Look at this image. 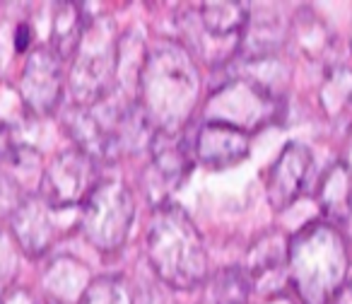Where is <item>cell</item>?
Returning a JSON list of instances; mask_svg holds the SVG:
<instances>
[{
	"label": "cell",
	"instance_id": "cell-1",
	"mask_svg": "<svg viewBox=\"0 0 352 304\" xmlns=\"http://www.w3.org/2000/svg\"><path fill=\"white\" fill-rule=\"evenodd\" d=\"M201 97L196 58L182 41L157 36L147 46L138 85V104L157 133L176 135L191 121Z\"/></svg>",
	"mask_w": 352,
	"mask_h": 304
},
{
	"label": "cell",
	"instance_id": "cell-2",
	"mask_svg": "<svg viewBox=\"0 0 352 304\" xmlns=\"http://www.w3.org/2000/svg\"><path fill=\"white\" fill-rule=\"evenodd\" d=\"M65 128L78 150L94 162H118L150 150L155 128L142 113L140 104L113 89L109 97L89 107H73L65 116Z\"/></svg>",
	"mask_w": 352,
	"mask_h": 304
},
{
	"label": "cell",
	"instance_id": "cell-3",
	"mask_svg": "<svg viewBox=\"0 0 352 304\" xmlns=\"http://www.w3.org/2000/svg\"><path fill=\"white\" fill-rule=\"evenodd\" d=\"M287 278L302 304H336L350 278V251L342 232L316 220L292 235Z\"/></svg>",
	"mask_w": 352,
	"mask_h": 304
},
{
	"label": "cell",
	"instance_id": "cell-4",
	"mask_svg": "<svg viewBox=\"0 0 352 304\" xmlns=\"http://www.w3.org/2000/svg\"><path fill=\"white\" fill-rule=\"evenodd\" d=\"M147 261L171 290H196L208 278V251L196 222L176 203L155 208L145 235Z\"/></svg>",
	"mask_w": 352,
	"mask_h": 304
},
{
	"label": "cell",
	"instance_id": "cell-5",
	"mask_svg": "<svg viewBox=\"0 0 352 304\" xmlns=\"http://www.w3.org/2000/svg\"><path fill=\"white\" fill-rule=\"evenodd\" d=\"M118 44L121 32L113 17L99 15L87 22L68 73V87L75 107L97 104L116 89Z\"/></svg>",
	"mask_w": 352,
	"mask_h": 304
},
{
	"label": "cell",
	"instance_id": "cell-6",
	"mask_svg": "<svg viewBox=\"0 0 352 304\" xmlns=\"http://www.w3.org/2000/svg\"><path fill=\"white\" fill-rule=\"evenodd\" d=\"M135 201L121 179H99L80 210L82 237L102 254H116L131 235Z\"/></svg>",
	"mask_w": 352,
	"mask_h": 304
},
{
	"label": "cell",
	"instance_id": "cell-7",
	"mask_svg": "<svg viewBox=\"0 0 352 304\" xmlns=\"http://www.w3.org/2000/svg\"><path fill=\"white\" fill-rule=\"evenodd\" d=\"M278 109L280 97L256 85L254 80L239 75L230 83H222L208 97L206 109H203V121L227 123V126L251 135V131H258V128L273 123Z\"/></svg>",
	"mask_w": 352,
	"mask_h": 304
},
{
	"label": "cell",
	"instance_id": "cell-8",
	"mask_svg": "<svg viewBox=\"0 0 352 304\" xmlns=\"http://www.w3.org/2000/svg\"><path fill=\"white\" fill-rule=\"evenodd\" d=\"M97 184V162L78 147H70L54 155L51 162L44 164L39 196L54 210H70L75 206H82Z\"/></svg>",
	"mask_w": 352,
	"mask_h": 304
},
{
	"label": "cell",
	"instance_id": "cell-9",
	"mask_svg": "<svg viewBox=\"0 0 352 304\" xmlns=\"http://www.w3.org/2000/svg\"><path fill=\"white\" fill-rule=\"evenodd\" d=\"M196 164V155L188 150L184 138L155 133V140L150 145V162L142 169V193L155 208H162L171 203L179 188L191 174Z\"/></svg>",
	"mask_w": 352,
	"mask_h": 304
},
{
	"label": "cell",
	"instance_id": "cell-10",
	"mask_svg": "<svg viewBox=\"0 0 352 304\" xmlns=\"http://www.w3.org/2000/svg\"><path fill=\"white\" fill-rule=\"evenodd\" d=\"M63 63L65 61L49 44L36 46L27 54L17 89L32 116H49L58 109L65 85Z\"/></svg>",
	"mask_w": 352,
	"mask_h": 304
},
{
	"label": "cell",
	"instance_id": "cell-11",
	"mask_svg": "<svg viewBox=\"0 0 352 304\" xmlns=\"http://www.w3.org/2000/svg\"><path fill=\"white\" fill-rule=\"evenodd\" d=\"M56 213L60 210H54L39 193L22 201L10 213V235L22 254L30 259H41L56 244L60 232Z\"/></svg>",
	"mask_w": 352,
	"mask_h": 304
},
{
	"label": "cell",
	"instance_id": "cell-12",
	"mask_svg": "<svg viewBox=\"0 0 352 304\" xmlns=\"http://www.w3.org/2000/svg\"><path fill=\"white\" fill-rule=\"evenodd\" d=\"M314 167V155L304 142H287L280 150L265 182V193L273 210H287L307 186L309 172Z\"/></svg>",
	"mask_w": 352,
	"mask_h": 304
},
{
	"label": "cell",
	"instance_id": "cell-13",
	"mask_svg": "<svg viewBox=\"0 0 352 304\" xmlns=\"http://www.w3.org/2000/svg\"><path fill=\"white\" fill-rule=\"evenodd\" d=\"M287 246L289 239L278 230L261 235L246 251L244 273L254 292H278L289 283L287 278Z\"/></svg>",
	"mask_w": 352,
	"mask_h": 304
},
{
	"label": "cell",
	"instance_id": "cell-14",
	"mask_svg": "<svg viewBox=\"0 0 352 304\" xmlns=\"http://www.w3.org/2000/svg\"><path fill=\"white\" fill-rule=\"evenodd\" d=\"M41 152L34 145L20 142L6 160H0V206L12 213L22 201L39 193Z\"/></svg>",
	"mask_w": 352,
	"mask_h": 304
},
{
	"label": "cell",
	"instance_id": "cell-15",
	"mask_svg": "<svg viewBox=\"0 0 352 304\" xmlns=\"http://www.w3.org/2000/svg\"><path fill=\"white\" fill-rule=\"evenodd\" d=\"M251 152V135L217 121H203L193 142V155L208 169H227L244 162Z\"/></svg>",
	"mask_w": 352,
	"mask_h": 304
},
{
	"label": "cell",
	"instance_id": "cell-16",
	"mask_svg": "<svg viewBox=\"0 0 352 304\" xmlns=\"http://www.w3.org/2000/svg\"><path fill=\"white\" fill-rule=\"evenodd\" d=\"M289 39V27L283 20L278 10L273 8H251L249 22L239 39V51L246 61H261V58H275L278 51Z\"/></svg>",
	"mask_w": 352,
	"mask_h": 304
},
{
	"label": "cell",
	"instance_id": "cell-17",
	"mask_svg": "<svg viewBox=\"0 0 352 304\" xmlns=\"http://www.w3.org/2000/svg\"><path fill=\"white\" fill-rule=\"evenodd\" d=\"M92 283L89 268L73 256L49 261L41 273V297L49 304H78Z\"/></svg>",
	"mask_w": 352,
	"mask_h": 304
},
{
	"label": "cell",
	"instance_id": "cell-18",
	"mask_svg": "<svg viewBox=\"0 0 352 304\" xmlns=\"http://www.w3.org/2000/svg\"><path fill=\"white\" fill-rule=\"evenodd\" d=\"M251 15L249 3L241 0H217V3H203L193 10L198 27L206 34L222 41H239L246 22Z\"/></svg>",
	"mask_w": 352,
	"mask_h": 304
},
{
	"label": "cell",
	"instance_id": "cell-19",
	"mask_svg": "<svg viewBox=\"0 0 352 304\" xmlns=\"http://www.w3.org/2000/svg\"><path fill=\"white\" fill-rule=\"evenodd\" d=\"M316 201L328 225L340 230L352 206V172L345 160H338L326 169L321 184H318Z\"/></svg>",
	"mask_w": 352,
	"mask_h": 304
},
{
	"label": "cell",
	"instance_id": "cell-20",
	"mask_svg": "<svg viewBox=\"0 0 352 304\" xmlns=\"http://www.w3.org/2000/svg\"><path fill=\"white\" fill-rule=\"evenodd\" d=\"M289 39L294 41V49L309 61H321L333 49V34L328 25L309 8H302L289 22Z\"/></svg>",
	"mask_w": 352,
	"mask_h": 304
},
{
	"label": "cell",
	"instance_id": "cell-21",
	"mask_svg": "<svg viewBox=\"0 0 352 304\" xmlns=\"http://www.w3.org/2000/svg\"><path fill=\"white\" fill-rule=\"evenodd\" d=\"M318 104L328 121H345L352 111V68L336 63L326 70L318 87Z\"/></svg>",
	"mask_w": 352,
	"mask_h": 304
},
{
	"label": "cell",
	"instance_id": "cell-22",
	"mask_svg": "<svg viewBox=\"0 0 352 304\" xmlns=\"http://www.w3.org/2000/svg\"><path fill=\"white\" fill-rule=\"evenodd\" d=\"M251 283L241 265H227L206 278L203 283L201 304H246L249 302Z\"/></svg>",
	"mask_w": 352,
	"mask_h": 304
},
{
	"label": "cell",
	"instance_id": "cell-23",
	"mask_svg": "<svg viewBox=\"0 0 352 304\" xmlns=\"http://www.w3.org/2000/svg\"><path fill=\"white\" fill-rule=\"evenodd\" d=\"M89 20H85V10L80 3H58L51 20V49L60 58H73L78 41L82 36Z\"/></svg>",
	"mask_w": 352,
	"mask_h": 304
},
{
	"label": "cell",
	"instance_id": "cell-24",
	"mask_svg": "<svg viewBox=\"0 0 352 304\" xmlns=\"http://www.w3.org/2000/svg\"><path fill=\"white\" fill-rule=\"evenodd\" d=\"M78 304H133V290L123 275H99L92 278Z\"/></svg>",
	"mask_w": 352,
	"mask_h": 304
},
{
	"label": "cell",
	"instance_id": "cell-25",
	"mask_svg": "<svg viewBox=\"0 0 352 304\" xmlns=\"http://www.w3.org/2000/svg\"><path fill=\"white\" fill-rule=\"evenodd\" d=\"M20 259L22 251L12 239L10 230L0 227V297L12 290V283L20 273Z\"/></svg>",
	"mask_w": 352,
	"mask_h": 304
},
{
	"label": "cell",
	"instance_id": "cell-26",
	"mask_svg": "<svg viewBox=\"0 0 352 304\" xmlns=\"http://www.w3.org/2000/svg\"><path fill=\"white\" fill-rule=\"evenodd\" d=\"M0 304H49V302H46L41 294L32 292V290H27V287H12L10 292L3 294Z\"/></svg>",
	"mask_w": 352,
	"mask_h": 304
},
{
	"label": "cell",
	"instance_id": "cell-27",
	"mask_svg": "<svg viewBox=\"0 0 352 304\" xmlns=\"http://www.w3.org/2000/svg\"><path fill=\"white\" fill-rule=\"evenodd\" d=\"M30 44H32V27L27 22L17 25V32H15V49L17 54H27L30 51Z\"/></svg>",
	"mask_w": 352,
	"mask_h": 304
},
{
	"label": "cell",
	"instance_id": "cell-28",
	"mask_svg": "<svg viewBox=\"0 0 352 304\" xmlns=\"http://www.w3.org/2000/svg\"><path fill=\"white\" fill-rule=\"evenodd\" d=\"M336 304H352V278H347L345 287L340 290V294H338Z\"/></svg>",
	"mask_w": 352,
	"mask_h": 304
},
{
	"label": "cell",
	"instance_id": "cell-29",
	"mask_svg": "<svg viewBox=\"0 0 352 304\" xmlns=\"http://www.w3.org/2000/svg\"><path fill=\"white\" fill-rule=\"evenodd\" d=\"M342 237L352 241V206H350V210H347L345 222H342Z\"/></svg>",
	"mask_w": 352,
	"mask_h": 304
}]
</instances>
